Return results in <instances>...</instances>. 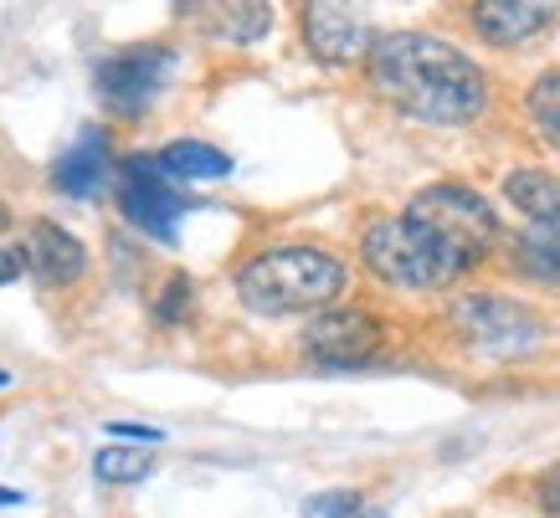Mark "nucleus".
<instances>
[{"instance_id":"2","label":"nucleus","mask_w":560,"mask_h":518,"mask_svg":"<svg viewBox=\"0 0 560 518\" xmlns=\"http://www.w3.org/2000/svg\"><path fill=\"white\" fill-rule=\"evenodd\" d=\"M350 287V262L319 242H278L253 251L237 268V298L262 318L314 314L324 303H340Z\"/></svg>"},{"instance_id":"5","label":"nucleus","mask_w":560,"mask_h":518,"mask_svg":"<svg viewBox=\"0 0 560 518\" xmlns=\"http://www.w3.org/2000/svg\"><path fill=\"white\" fill-rule=\"evenodd\" d=\"M386 344H390L386 323L371 308H360V303H324V308L308 314L304 334H299L304 360L319 369H360L371 365Z\"/></svg>"},{"instance_id":"25","label":"nucleus","mask_w":560,"mask_h":518,"mask_svg":"<svg viewBox=\"0 0 560 518\" xmlns=\"http://www.w3.org/2000/svg\"><path fill=\"white\" fill-rule=\"evenodd\" d=\"M0 503H21V493L16 487H0Z\"/></svg>"},{"instance_id":"10","label":"nucleus","mask_w":560,"mask_h":518,"mask_svg":"<svg viewBox=\"0 0 560 518\" xmlns=\"http://www.w3.org/2000/svg\"><path fill=\"white\" fill-rule=\"evenodd\" d=\"M560 16V0H474L468 26L489 47H520L529 36H540Z\"/></svg>"},{"instance_id":"17","label":"nucleus","mask_w":560,"mask_h":518,"mask_svg":"<svg viewBox=\"0 0 560 518\" xmlns=\"http://www.w3.org/2000/svg\"><path fill=\"white\" fill-rule=\"evenodd\" d=\"M154 472V457L150 451L129 447V442H119V447H103L98 457H93V478L98 483H114V487H129V483H144Z\"/></svg>"},{"instance_id":"22","label":"nucleus","mask_w":560,"mask_h":518,"mask_svg":"<svg viewBox=\"0 0 560 518\" xmlns=\"http://www.w3.org/2000/svg\"><path fill=\"white\" fill-rule=\"evenodd\" d=\"M103 432L108 436H119V442H165V432H160V426H139V421H108V426H103Z\"/></svg>"},{"instance_id":"14","label":"nucleus","mask_w":560,"mask_h":518,"mask_svg":"<svg viewBox=\"0 0 560 518\" xmlns=\"http://www.w3.org/2000/svg\"><path fill=\"white\" fill-rule=\"evenodd\" d=\"M504 201L520 216L540 221V226H560V175L556 169H510L504 175Z\"/></svg>"},{"instance_id":"20","label":"nucleus","mask_w":560,"mask_h":518,"mask_svg":"<svg viewBox=\"0 0 560 518\" xmlns=\"http://www.w3.org/2000/svg\"><path fill=\"white\" fill-rule=\"evenodd\" d=\"M360 493L355 487H324V493H308L299 503V518H355L360 514Z\"/></svg>"},{"instance_id":"24","label":"nucleus","mask_w":560,"mask_h":518,"mask_svg":"<svg viewBox=\"0 0 560 518\" xmlns=\"http://www.w3.org/2000/svg\"><path fill=\"white\" fill-rule=\"evenodd\" d=\"M355 518H390V514H386V508H365V503H360V514H355Z\"/></svg>"},{"instance_id":"16","label":"nucleus","mask_w":560,"mask_h":518,"mask_svg":"<svg viewBox=\"0 0 560 518\" xmlns=\"http://www.w3.org/2000/svg\"><path fill=\"white\" fill-rule=\"evenodd\" d=\"M514 262L525 278L545 287H560V226H540V221H529L525 232L514 236Z\"/></svg>"},{"instance_id":"15","label":"nucleus","mask_w":560,"mask_h":518,"mask_svg":"<svg viewBox=\"0 0 560 518\" xmlns=\"http://www.w3.org/2000/svg\"><path fill=\"white\" fill-rule=\"evenodd\" d=\"M154 165H160V175H171L175 185L186 180H221V175H232V154L217 150V144H206V139H175V144H165V150L154 154Z\"/></svg>"},{"instance_id":"13","label":"nucleus","mask_w":560,"mask_h":518,"mask_svg":"<svg viewBox=\"0 0 560 518\" xmlns=\"http://www.w3.org/2000/svg\"><path fill=\"white\" fill-rule=\"evenodd\" d=\"M186 16L217 42L253 47L272 32V0H186Z\"/></svg>"},{"instance_id":"12","label":"nucleus","mask_w":560,"mask_h":518,"mask_svg":"<svg viewBox=\"0 0 560 518\" xmlns=\"http://www.w3.org/2000/svg\"><path fill=\"white\" fill-rule=\"evenodd\" d=\"M108 180H114V144H108L103 129H83L68 150L57 154V165H51V185H57L62 196H72V201L103 196Z\"/></svg>"},{"instance_id":"26","label":"nucleus","mask_w":560,"mask_h":518,"mask_svg":"<svg viewBox=\"0 0 560 518\" xmlns=\"http://www.w3.org/2000/svg\"><path fill=\"white\" fill-rule=\"evenodd\" d=\"M5 226H11V211H5V205H0V232H5Z\"/></svg>"},{"instance_id":"23","label":"nucleus","mask_w":560,"mask_h":518,"mask_svg":"<svg viewBox=\"0 0 560 518\" xmlns=\"http://www.w3.org/2000/svg\"><path fill=\"white\" fill-rule=\"evenodd\" d=\"M21 272H26V257H21V247H0V287L16 283Z\"/></svg>"},{"instance_id":"1","label":"nucleus","mask_w":560,"mask_h":518,"mask_svg":"<svg viewBox=\"0 0 560 518\" xmlns=\"http://www.w3.org/2000/svg\"><path fill=\"white\" fill-rule=\"evenodd\" d=\"M365 78L396 114L432 123V129H458L489 114V72L474 57L442 36L427 32H386L371 36L365 47Z\"/></svg>"},{"instance_id":"6","label":"nucleus","mask_w":560,"mask_h":518,"mask_svg":"<svg viewBox=\"0 0 560 518\" xmlns=\"http://www.w3.org/2000/svg\"><path fill=\"white\" fill-rule=\"evenodd\" d=\"M175 72V51L160 42H139V47L108 51L98 68H93V87L108 118H144L160 98V87L171 83Z\"/></svg>"},{"instance_id":"9","label":"nucleus","mask_w":560,"mask_h":518,"mask_svg":"<svg viewBox=\"0 0 560 518\" xmlns=\"http://www.w3.org/2000/svg\"><path fill=\"white\" fill-rule=\"evenodd\" d=\"M299 32H304L308 57L324 68L365 62V47H371V21H365L360 0H304Z\"/></svg>"},{"instance_id":"11","label":"nucleus","mask_w":560,"mask_h":518,"mask_svg":"<svg viewBox=\"0 0 560 518\" xmlns=\"http://www.w3.org/2000/svg\"><path fill=\"white\" fill-rule=\"evenodd\" d=\"M21 257H26V272H36V283L47 287H72L83 283L88 272V247L57 221H32L26 242H21Z\"/></svg>"},{"instance_id":"19","label":"nucleus","mask_w":560,"mask_h":518,"mask_svg":"<svg viewBox=\"0 0 560 518\" xmlns=\"http://www.w3.org/2000/svg\"><path fill=\"white\" fill-rule=\"evenodd\" d=\"M190 308H196V283H190L186 272H171L165 287H160V298H154V323L175 329V323L190 318Z\"/></svg>"},{"instance_id":"18","label":"nucleus","mask_w":560,"mask_h":518,"mask_svg":"<svg viewBox=\"0 0 560 518\" xmlns=\"http://www.w3.org/2000/svg\"><path fill=\"white\" fill-rule=\"evenodd\" d=\"M525 114H529V123H535V134H540L550 150H560V72H545V78L529 83Z\"/></svg>"},{"instance_id":"3","label":"nucleus","mask_w":560,"mask_h":518,"mask_svg":"<svg viewBox=\"0 0 560 518\" xmlns=\"http://www.w3.org/2000/svg\"><path fill=\"white\" fill-rule=\"evenodd\" d=\"M360 262L375 283L401 293H442L458 278H468V262L447 247L438 232H427L417 216H381L360 232Z\"/></svg>"},{"instance_id":"7","label":"nucleus","mask_w":560,"mask_h":518,"mask_svg":"<svg viewBox=\"0 0 560 518\" xmlns=\"http://www.w3.org/2000/svg\"><path fill=\"white\" fill-rule=\"evenodd\" d=\"M453 323L463 329L468 344H478L483 354H499V360H514V354H529L535 344H545V318L520 298H504V293H463L453 303Z\"/></svg>"},{"instance_id":"8","label":"nucleus","mask_w":560,"mask_h":518,"mask_svg":"<svg viewBox=\"0 0 560 518\" xmlns=\"http://www.w3.org/2000/svg\"><path fill=\"white\" fill-rule=\"evenodd\" d=\"M114 180H119V216L135 232L154 236V242H175L180 216H186V205H190L186 190L171 175H160L154 160H124L114 169Z\"/></svg>"},{"instance_id":"4","label":"nucleus","mask_w":560,"mask_h":518,"mask_svg":"<svg viewBox=\"0 0 560 518\" xmlns=\"http://www.w3.org/2000/svg\"><path fill=\"white\" fill-rule=\"evenodd\" d=\"M407 216H417L427 232H438L468 268H478L499 242V211L463 180H432L427 190H417Z\"/></svg>"},{"instance_id":"21","label":"nucleus","mask_w":560,"mask_h":518,"mask_svg":"<svg viewBox=\"0 0 560 518\" xmlns=\"http://www.w3.org/2000/svg\"><path fill=\"white\" fill-rule=\"evenodd\" d=\"M529 493H535V508H540L545 518H560V462L540 468V478L529 483Z\"/></svg>"}]
</instances>
